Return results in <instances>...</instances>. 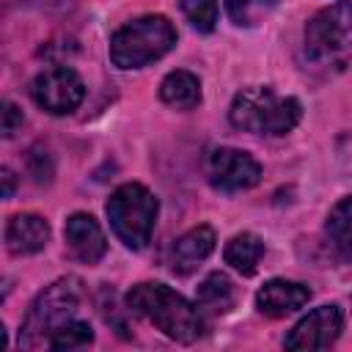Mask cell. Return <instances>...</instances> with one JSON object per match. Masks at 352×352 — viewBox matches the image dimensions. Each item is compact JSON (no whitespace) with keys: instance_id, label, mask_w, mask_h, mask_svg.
I'll return each instance as SVG.
<instances>
[{"instance_id":"6da1fadb","label":"cell","mask_w":352,"mask_h":352,"mask_svg":"<svg viewBox=\"0 0 352 352\" xmlns=\"http://www.w3.org/2000/svg\"><path fill=\"white\" fill-rule=\"evenodd\" d=\"M126 305L160 327L179 344H192L204 336V314L187 297L165 283H138L126 294Z\"/></svg>"},{"instance_id":"7a4b0ae2","label":"cell","mask_w":352,"mask_h":352,"mask_svg":"<svg viewBox=\"0 0 352 352\" xmlns=\"http://www.w3.org/2000/svg\"><path fill=\"white\" fill-rule=\"evenodd\" d=\"M228 118L236 129L256 135H286L302 118V104L294 96H278L267 85L242 88L228 110Z\"/></svg>"},{"instance_id":"3957f363","label":"cell","mask_w":352,"mask_h":352,"mask_svg":"<svg viewBox=\"0 0 352 352\" xmlns=\"http://www.w3.org/2000/svg\"><path fill=\"white\" fill-rule=\"evenodd\" d=\"M176 47V28L162 14H146L110 36V60L118 69H140Z\"/></svg>"},{"instance_id":"277c9868","label":"cell","mask_w":352,"mask_h":352,"mask_svg":"<svg viewBox=\"0 0 352 352\" xmlns=\"http://www.w3.org/2000/svg\"><path fill=\"white\" fill-rule=\"evenodd\" d=\"M80 297H82V283L74 275H66V278H58L55 283H50L33 300V305L25 316V324L19 333V346H25V349L47 346L50 336L74 319V314L80 308Z\"/></svg>"},{"instance_id":"5b68a950","label":"cell","mask_w":352,"mask_h":352,"mask_svg":"<svg viewBox=\"0 0 352 352\" xmlns=\"http://www.w3.org/2000/svg\"><path fill=\"white\" fill-rule=\"evenodd\" d=\"M157 212H160V204H157L154 192L138 182L121 184L107 201L110 226H113L116 236L132 250H140L148 245V239L154 234Z\"/></svg>"},{"instance_id":"8992f818","label":"cell","mask_w":352,"mask_h":352,"mask_svg":"<svg viewBox=\"0 0 352 352\" xmlns=\"http://www.w3.org/2000/svg\"><path fill=\"white\" fill-rule=\"evenodd\" d=\"M352 55V0H338L305 25V58L316 66H341Z\"/></svg>"},{"instance_id":"52a82bcc","label":"cell","mask_w":352,"mask_h":352,"mask_svg":"<svg viewBox=\"0 0 352 352\" xmlns=\"http://www.w3.org/2000/svg\"><path fill=\"white\" fill-rule=\"evenodd\" d=\"M33 102L52 113V116H66L72 110H77V104L85 96V85L80 80V74L69 66H52L47 72H41L33 80Z\"/></svg>"},{"instance_id":"ba28073f","label":"cell","mask_w":352,"mask_h":352,"mask_svg":"<svg viewBox=\"0 0 352 352\" xmlns=\"http://www.w3.org/2000/svg\"><path fill=\"white\" fill-rule=\"evenodd\" d=\"M206 173L214 190L223 192H239V190H250L258 184L261 179V165L242 148H228L220 146L209 154L206 162Z\"/></svg>"},{"instance_id":"9c48e42d","label":"cell","mask_w":352,"mask_h":352,"mask_svg":"<svg viewBox=\"0 0 352 352\" xmlns=\"http://www.w3.org/2000/svg\"><path fill=\"white\" fill-rule=\"evenodd\" d=\"M341 327L344 316L338 305H319L294 324L283 344L286 349H327L341 336Z\"/></svg>"},{"instance_id":"30bf717a","label":"cell","mask_w":352,"mask_h":352,"mask_svg":"<svg viewBox=\"0 0 352 352\" xmlns=\"http://www.w3.org/2000/svg\"><path fill=\"white\" fill-rule=\"evenodd\" d=\"M63 236H66V245H69L72 256L80 258L82 264H96L107 253V239H104L99 223L85 212H74L66 220Z\"/></svg>"},{"instance_id":"8fae6325","label":"cell","mask_w":352,"mask_h":352,"mask_svg":"<svg viewBox=\"0 0 352 352\" xmlns=\"http://www.w3.org/2000/svg\"><path fill=\"white\" fill-rule=\"evenodd\" d=\"M311 300V289L302 286V283H294V280H267L258 294H256V308L270 316V319H280V316H289L294 311H300L305 302Z\"/></svg>"},{"instance_id":"7c38bea8","label":"cell","mask_w":352,"mask_h":352,"mask_svg":"<svg viewBox=\"0 0 352 352\" xmlns=\"http://www.w3.org/2000/svg\"><path fill=\"white\" fill-rule=\"evenodd\" d=\"M50 242V223L41 214L33 212H19L8 220L6 226V245L16 256L38 253Z\"/></svg>"},{"instance_id":"4fadbf2b","label":"cell","mask_w":352,"mask_h":352,"mask_svg":"<svg viewBox=\"0 0 352 352\" xmlns=\"http://www.w3.org/2000/svg\"><path fill=\"white\" fill-rule=\"evenodd\" d=\"M214 250V231L209 226H195L182 234L170 248V270L176 275H190Z\"/></svg>"},{"instance_id":"5bb4252c","label":"cell","mask_w":352,"mask_h":352,"mask_svg":"<svg viewBox=\"0 0 352 352\" xmlns=\"http://www.w3.org/2000/svg\"><path fill=\"white\" fill-rule=\"evenodd\" d=\"M195 305L204 316L228 314L236 305V286L226 272H209L195 289Z\"/></svg>"},{"instance_id":"9a60e30c","label":"cell","mask_w":352,"mask_h":352,"mask_svg":"<svg viewBox=\"0 0 352 352\" xmlns=\"http://www.w3.org/2000/svg\"><path fill=\"white\" fill-rule=\"evenodd\" d=\"M160 99L176 110H192L201 102V80L192 72L176 69L160 82Z\"/></svg>"},{"instance_id":"2e32d148","label":"cell","mask_w":352,"mask_h":352,"mask_svg":"<svg viewBox=\"0 0 352 352\" xmlns=\"http://www.w3.org/2000/svg\"><path fill=\"white\" fill-rule=\"evenodd\" d=\"M261 256H264V242L250 231L231 236V242L226 245V264H231L242 275H253Z\"/></svg>"},{"instance_id":"e0dca14e","label":"cell","mask_w":352,"mask_h":352,"mask_svg":"<svg viewBox=\"0 0 352 352\" xmlns=\"http://www.w3.org/2000/svg\"><path fill=\"white\" fill-rule=\"evenodd\" d=\"M324 234L330 239V245L341 253H352V195L341 198L324 223Z\"/></svg>"},{"instance_id":"ac0fdd59","label":"cell","mask_w":352,"mask_h":352,"mask_svg":"<svg viewBox=\"0 0 352 352\" xmlns=\"http://www.w3.org/2000/svg\"><path fill=\"white\" fill-rule=\"evenodd\" d=\"M91 341H94L91 324L88 322H80V319H72V322H66L63 327H58L50 336L47 346L50 349H80V346H88Z\"/></svg>"},{"instance_id":"d6986e66","label":"cell","mask_w":352,"mask_h":352,"mask_svg":"<svg viewBox=\"0 0 352 352\" xmlns=\"http://www.w3.org/2000/svg\"><path fill=\"white\" fill-rule=\"evenodd\" d=\"M278 0H226L228 6V16L239 25V28H253L258 25L272 8H275Z\"/></svg>"},{"instance_id":"ffe728a7","label":"cell","mask_w":352,"mask_h":352,"mask_svg":"<svg viewBox=\"0 0 352 352\" xmlns=\"http://www.w3.org/2000/svg\"><path fill=\"white\" fill-rule=\"evenodd\" d=\"M182 11L201 33H209L217 25V0H182Z\"/></svg>"},{"instance_id":"44dd1931","label":"cell","mask_w":352,"mask_h":352,"mask_svg":"<svg viewBox=\"0 0 352 352\" xmlns=\"http://www.w3.org/2000/svg\"><path fill=\"white\" fill-rule=\"evenodd\" d=\"M25 116L14 102H3V138H11L22 126Z\"/></svg>"},{"instance_id":"7402d4cb","label":"cell","mask_w":352,"mask_h":352,"mask_svg":"<svg viewBox=\"0 0 352 352\" xmlns=\"http://www.w3.org/2000/svg\"><path fill=\"white\" fill-rule=\"evenodd\" d=\"M3 184H6L3 198H11V195H14V173H11L8 168H3Z\"/></svg>"}]
</instances>
